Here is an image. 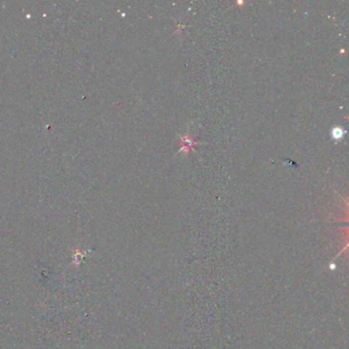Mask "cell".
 Returning a JSON list of instances; mask_svg holds the SVG:
<instances>
[{
  "instance_id": "cell-1",
  "label": "cell",
  "mask_w": 349,
  "mask_h": 349,
  "mask_svg": "<svg viewBox=\"0 0 349 349\" xmlns=\"http://www.w3.org/2000/svg\"><path fill=\"white\" fill-rule=\"evenodd\" d=\"M85 256H86V252L80 251L79 249H75L74 254H73V263L76 265H79L82 262V260Z\"/></svg>"
}]
</instances>
